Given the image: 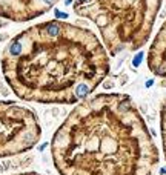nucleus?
<instances>
[{
    "label": "nucleus",
    "instance_id": "obj_1",
    "mask_svg": "<svg viewBox=\"0 0 166 175\" xmlns=\"http://www.w3.org/2000/svg\"><path fill=\"white\" fill-rule=\"evenodd\" d=\"M109 68L106 49L92 31L60 20L22 31L2 56L5 80L16 95L45 104L83 101Z\"/></svg>",
    "mask_w": 166,
    "mask_h": 175
},
{
    "label": "nucleus",
    "instance_id": "obj_2",
    "mask_svg": "<svg viewBox=\"0 0 166 175\" xmlns=\"http://www.w3.org/2000/svg\"><path fill=\"white\" fill-rule=\"evenodd\" d=\"M60 175H152L158 149L132 98L105 92L71 111L51 141Z\"/></svg>",
    "mask_w": 166,
    "mask_h": 175
},
{
    "label": "nucleus",
    "instance_id": "obj_3",
    "mask_svg": "<svg viewBox=\"0 0 166 175\" xmlns=\"http://www.w3.org/2000/svg\"><path fill=\"white\" fill-rule=\"evenodd\" d=\"M160 6L161 0H74L75 14L97 26L111 56L148 43Z\"/></svg>",
    "mask_w": 166,
    "mask_h": 175
},
{
    "label": "nucleus",
    "instance_id": "obj_4",
    "mask_svg": "<svg viewBox=\"0 0 166 175\" xmlns=\"http://www.w3.org/2000/svg\"><path fill=\"white\" fill-rule=\"evenodd\" d=\"M40 134L39 120L31 109L0 100V158L29 151Z\"/></svg>",
    "mask_w": 166,
    "mask_h": 175
},
{
    "label": "nucleus",
    "instance_id": "obj_5",
    "mask_svg": "<svg viewBox=\"0 0 166 175\" xmlns=\"http://www.w3.org/2000/svg\"><path fill=\"white\" fill-rule=\"evenodd\" d=\"M56 3L57 0H0V17L28 22L46 14Z\"/></svg>",
    "mask_w": 166,
    "mask_h": 175
},
{
    "label": "nucleus",
    "instance_id": "obj_6",
    "mask_svg": "<svg viewBox=\"0 0 166 175\" xmlns=\"http://www.w3.org/2000/svg\"><path fill=\"white\" fill-rule=\"evenodd\" d=\"M148 68L152 74L166 78V20L154 37L148 52Z\"/></svg>",
    "mask_w": 166,
    "mask_h": 175
},
{
    "label": "nucleus",
    "instance_id": "obj_7",
    "mask_svg": "<svg viewBox=\"0 0 166 175\" xmlns=\"http://www.w3.org/2000/svg\"><path fill=\"white\" fill-rule=\"evenodd\" d=\"M160 128H161V140H163V152L166 158V100L161 104L160 111Z\"/></svg>",
    "mask_w": 166,
    "mask_h": 175
},
{
    "label": "nucleus",
    "instance_id": "obj_8",
    "mask_svg": "<svg viewBox=\"0 0 166 175\" xmlns=\"http://www.w3.org/2000/svg\"><path fill=\"white\" fill-rule=\"evenodd\" d=\"M16 175H39V173H35V172H26V173H16Z\"/></svg>",
    "mask_w": 166,
    "mask_h": 175
}]
</instances>
